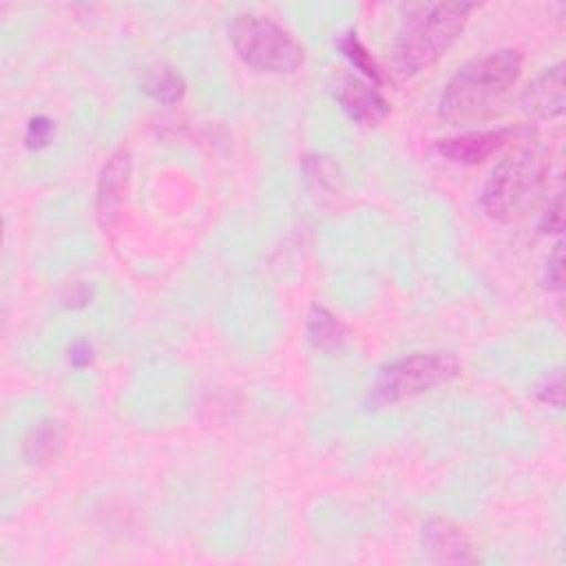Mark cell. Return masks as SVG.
Wrapping results in <instances>:
<instances>
[{"label":"cell","instance_id":"obj_1","mask_svg":"<svg viewBox=\"0 0 566 566\" xmlns=\"http://www.w3.org/2000/svg\"><path fill=\"white\" fill-rule=\"evenodd\" d=\"M475 9L473 2H436L422 7L407 20L394 49L396 66L402 75H416L433 66L460 38Z\"/></svg>","mask_w":566,"mask_h":566},{"label":"cell","instance_id":"obj_2","mask_svg":"<svg viewBox=\"0 0 566 566\" xmlns=\"http://www.w3.org/2000/svg\"><path fill=\"white\" fill-rule=\"evenodd\" d=\"M522 53L515 49L491 51L460 66L440 95V115L462 119L504 95L522 73Z\"/></svg>","mask_w":566,"mask_h":566},{"label":"cell","instance_id":"obj_3","mask_svg":"<svg viewBox=\"0 0 566 566\" xmlns=\"http://www.w3.org/2000/svg\"><path fill=\"white\" fill-rule=\"evenodd\" d=\"M228 35L241 62L259 73L290 75L303 64L301 42L268 15L239 13L232 18Z\"/></svg>","mask_w":566,"mask_h":566},{"label":"cell","instance_id":"obj_4","mask_svg":"<svg viewBox=\"0 0 566 566\" xmlns=\"http://www.w3.org/2000/svg\"><path fill=\"white\" fill-rule=\"evenodd\" d=\"M462 365L453 352H416L389 363L376 378L369 400L387 407L451 382Z\"/></svg>","mask_w":566,"mask_h":566},{"label":"cell","instance_id":"obj_5","mask_svg":"<svg viewBox=\"0 0 566 566\" xmlns=\"http://www.w3.org/2000/svg\"><path fill=\"white\" fill-rule=\"evenodd\" d=\"M542 157L535 148L522 146L509 153L493 168L491 177L482 188V210L495 221L511 219L526 201V197L535 190L537 181L542 179Z\"/></svg>","mask_w":566,"mask_h":566},{"label":"cell","instance_id":"obj_6","mask_svg":"<svg viewBox=\"0 0 566 566\" xmlns=\"http://www.w3.org/2000/svg\"><path fill=\"white\" fill-rule=\"evenodd\" d=\"M133 159L126 148H117L104 161L97 175L95 188V214L104 230H113L119 221V210L124 206L126 188L130 181Z\"/></svg>","mask_w":566,"mask_h":566},{"label":"cell","instance_id":"obj_7","mask_svg":"<svg viewBox=\"0 0 566 566\" xmlns=\"http://www.w3.org/2000/svg\"><path fill=\"white\" fill-rule=\"evenodd\" d=\"M422 546L429 557L440 564H473L478 559L469 535L444 517H431L424 522Z\"/></svg>","mask_w":566,"mask_h":566},{"label":"cell","instance_id":"obj_8","mask_svg":"<svg viewBox=\"0 0 566 566\" xmlns=\"http://www.w3.org/2000/svg\"><path fill=\"white\" fill-rule=\"evenodd\" d=\"M509 137H511V130H506V128L469 130V133H460V135L438 139L436 150L453 164L473 166V164H482L495 150H500L509 142Z\"/></svg>","mask_w":566,"mask_h":566},{"label":"cell","instance_id":"obj_9","mask_svg":"<svg viewBox=\"0 0 566 566\" xmlns=\"http://www.w3.org/2000/svg\"><path fill=\"white\" fill-rule=\"evenodd\" d=\"M338 99H340L345 113L365 126L382 122L389 113V104L380 95L376 84L360 80V77H347L340 86Z\"/></svg>","mask_w":566,"mask_h":566},{"label":"cell","instance_id":"obj_10","mask_svg":"<svg viewBox=\"0 0 566 566\" xmlns=\"http://www.w3.org/2000/svg\"><path fill=\"white\" fill-rule=\"evenodd\" d=\"M524 106L537 117H557L564 111V66L546 69L524 93Z\"/></svg>","mask_w":566,"mask_h":566},{"label":"cell","instance_id":"obj_11","mask_svg":"<svg viewBox=\"0 0 566 566\" xmlns=\"http://www.w3.org/2000/svg\"><path fill=\"white\" fill-rule=\"evenodd\" d=\"M307 338L316 349H338L347 340V327L327 307L314 305L307 314Z\"/></svg>","mask_w":566,"mask_h":566},{"label":"cell","instance_id":"obj_12","mask_svg":"<svg viewBox=\"0 0 566 566\" xmlns=\"http://www.w3.org/2000/svg\"><path fill=\"white\" fill-rule=\"evenodd\" d=\"M64 442V431L55 420H44L35 424L24 438L22 451L29 462H46L57 455Z\"/></svg>","mask_w":566,"mask_h":566},{"label":"cell","instance_id":"obj_13","mask_svg":"<svg viewBox=\"0 0 566 566\" xmlns=\"http://www.w3.org/2000/svg\"><path fill=\"white\" fill-rule=\"evenodd\" d=\"M144 91L159 104L172 106L177 104L186 93L184 77L170 69V66H155L148 69L144 75Z\"/></svg>","mask_w":566,"mask_h":566},{"label":"cell","instance_id":"obj_14","mask_svg":"<svg viewBox=\"0 0 566 566\" xmlns=\"http://www.w3.org/2000/svg\"><path fill=\"white\" fill-rule=\"evenodd\" d=\"M340 51L345 53V57L358 69L365 73V77L371 82V84H382V75H380V69L376 66L374 57L367 53V49L363 46V42L356 38V33H345L338 42Z\"/></svg>","mask_w":566,"mask_h":566},{"label":"cell","instance_id":"obj_15","mask_svg":"<svg viewBox=\"0 0 566 566\" xmlns=\"http://www.w3.org/2000/svg\"><path fill=\"white\" fill-rule=\"evenodd\" d=\"M53 137V122L49 117H33L27 126L24 142L29 148H42Z\"/></svg>","mask_w":566,"mask_h":566},{"label":"cell","instance_id":"obj_16","mask_svg":"<svg viewBox=\"0 0 566 566\" xmlns=\"http://www.w3.org/2000/svg\"><path fill=\"white\" fill-rule=\"evenodd\" d=\"M562 371L555 369L553 374H548L544 378V382L539 385L537 389V396L542 402L551 405V407H562V400H564V389H562Z\"/></svg>","mask_w":566,"mask_h":566},{"label":"cell","instance_id":"obj_17","mask_svg":"<svg viewBox=\"0 0 566 566\" xmlns=\"http://www.w3.org/2000/svg\"><path fill=\"white\" fill-rule=\"evenodd\" d=\"M564 283V268H562V245H555V252L548 256L546 263V287L562 290Z\"/></svg>","mask_w":566,"mask_h":566},{"label":"cell","instance_id":"obj_18","mask_svg":"<svg viewBox=\"0 0 566 566\" xmlns=\"http://www.w3.org/2000/svg\"><path fill=\"white\" fill-rule=\"evenodd\" d=\"M539 228H542V232H559L562 230V197L559 195L546 208Z\"/></svg>","mask_w":566,"mask_h":566},{"label":"cell","instance_id":"obj_19","mask_svg":"<svg viewBox=\"0 0 566 566\" xmlns=\"http://www.w3.org/2000/svg\"><path fill=\"white\" fill-rule=\"evenodd\" d=\"M91 358H93V349H91V345H88L86 340L75 343V345L71 347V352H69V360H71L75 367L88 365Z\"/></svg>","mask_w":566,"mask_h":566}]
</instances>
